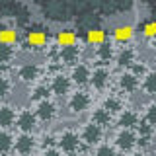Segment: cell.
I'll list each match as a JSON object with an SVG mask.
<instances>
[{
  "instance_id": "cell-1",
  "label": "cell",
  "mask_w": 156,
  "mask_h": 156,
  "mask_svg": "<svg viewBox=\"0 0 156 156\" xmlns=\"http://www.w3.org/2000/svg\"><path fill=\"white\" fill-rule=\"evenodd\" d=\"M90 107V96H88V92H74V94L70 96V100H68V109L74 111V113H82L84 109Z\"/></svg>"
},
{
  "instance_id": "cell-2",
  "label": "cell",
  "mask_w": 156,
  "mask_h": 156,
  "mask_svg": "<svg viewBox=\"0 0 156 156\" xmlns=\"http://www.w3.org/2000/svg\"><path fill=\"white\" fill-rule=\"evenodd\" d=\"M78 135L74 133V131H65V133H61V136H58V146H61L62 150H68V152H74V150L78 148Z\"/></svg>"
},
{
  "instance_id": "cell-3",
  "label": "cell",
  "mask_w": 156,
  "mask_h": 156,
  "mask_svg": "<svg viewBox=\"0 0 156 156\" xmlns=\"http://www.w3.org/2000/svg\"><path fill=\"white\" fill-rule=\"evenodd\" d=\"M100 139H101V127L100 125H96V123L84 125V129H82V140L86 144H96Z\"/></svg>"
},
{
  "instance_id": "cell-4",
  "label": "cell",
  "mask_w": 156,
  "mask_h": 156,
  "mask_svg": "<svg viewBox=\"0 0 156 156\" xmlns=\"http://www.w3.org/2000/svg\"><path fill=\"white\" fill-rule=\"evenodd\" d=\"M51 90H53V94H57V96H65V94H68V90H70V80H68L65 74H57L51 82Z\"/></svg>"
},
{
  "instance_id": "cell-5",
  "label": "cell",
  "mask_w": 156,
  "mask_h": 156,
  "mask_svg": "<svg viewBox=\"0 0 156 156\" xmlns=\"http://www.w3.org/2000/svg\"><path fill=\"white\" fill-rule=\"evenodd\" d=\"M90 78H92V70L86 65L78 62V65L72 66V80H74L76 84H84V82H88Z\"/></svg>"
},
{
  "instance_id": "cell-6",
  "label": "cell",
  "mask_w": 156,
  "mask_h": 156,
  "mask_svg": "<svg viewBox=\"0 0 156 156\" xmlns=\"http://www.w3.org/2000/svg\"><path fill=\"white\" fill-rule=\"evenodd\" d=\"M37 74H39V66L35 65V62H26V65H22V66H20V70H18L20 80H23V82L35 80Z\"/></svg>"
},
{
  "instance_id": "cell-7",
  "label": "cell",
  "mask_w": 156,
  "mask_h": 156,
  "mask_svg": "<svg viewBox=\"0 0 156 156\" xmlns=\"http://www.w3.org/2000/svg\"><path fill=\"white\" fill-rule=\"evenodd\" d=\"M119 86H121V90H125V92H135L136 88H139V78H136V74H133V72H125V74L119 76Z\"/></svg>"
},
{
  "instance_id": "cell-8",
  "label": "cell",
  "mask_w": 156,
  "mask_h": 156,
  "mask_svg": "<svg viewBox=\"0 0 156 156\" xmlns=\"http://www.w3.org/2000/svg\"><path fill=\"white\" fill-rule=\"evenodd\" d=\"M35 115L39 117V119H43V121H49L53 115H55V105H53L49 100L39 101V104H37V109H35Z\"/></svg>"
},
{
  "instance_id": "cell-9",
  "label": "cell",
  "mask_w": 156,
  "mask_h": 156,
  "mask_svg": "<svg viewBox=\"0 0 156 156\" xmlns=\"http://www.w3.org/2000/svg\"><path fill=\"white\" fill-rule=\"evenodd\" d=\"M90 80H92V84H94L96 88H104L107 84V80H109V70L104 68V66H98V68H94Z\"/></svg>"
},
{
  "instance_id": "cell-10",
  "label": "cell",
  "mask_w": 156,
  "mask_h": 156,
  "mask_svg": "<svg viewBox=\"0 0 156 156\" xmlns=\"http://www.w3.org/2000/svg\"><path fill=\"white\" fill-rule=\"evenodd\" d=\"M115 144L119 146L121 150H129L131 146L135 144V135L131 133L129 129H123L119 135H117V139H115Z\"/></svg>"
},
{
  "instance_id": "cell-11",
  "label": "cell",
  "mask_w": 156,
  "mask_h": 156,
  "mask_svg": "<svg viewBox=\"0 0 156 156\" xmlns=\"http://www.w3.org/2000/svg\"><path fill=\"white\" fill-rule=\"evenodd\" d=\"M31 148H33V139H31L29 135L23 133V135H20L18 139H16V150H18L22 156L29 154V152H31Z\"/></svg>"
},
{
  "instance_id": "cell-12",
  "label": "cell",
  "mask_w": 156,
  "mask_h": 156,
  "mask_svg": "<svg viewBox=\"0 0 156 156\" xmlns=\"http://www.w3.org/2000/svg\"><path fill=\"white\" fill-rule=\"evenodd\" d=\"M18 127L26 133V131H31L33 127H35V115L31 113V111H22L18 117Z\"/></svg>"
},
{
  "instance_id": "cell-13",
  "label": "cell",
  "mask_w": 156,
  "mask_h": 156,
  "mask_svg": "<svg viewBox=\"0 0 156 156\" xmlns=\"http://www.w3.org/2000/svg\"><path fill=\"white\" fill-rule=\"evenodd\" d=\"M135 62V51L131 47H125L117 53V65L119 66H131Z\"/></svg>"
},
{
  "instance_id": "cell-14",
  "label": "cell",
  "mask_w": 156,
  "mask_h": 156,
  "mask_svg": "<svg viewBox=\"0 0 156 156\" xmlns=\"http://www.w3.org/2000/svg\"><path fill=\"white\" fill-rule=\"evenodd\" d=\"M16 121V111L10 105H2L0 107V127H10Z\"/></svg>"
},
{
  "instance_id": "cell-15",
  "label": "cell",
  "mask_w": 156,
  "mask_h": 156,
  "mask_svg": "<svg viewBox=\"0 0 156 156\" xmlns=\"http://www.w3.org/2000/svg\"><path fill=\"white\" fill-rule=\"evenodd\" d=\"M57 41H58V45H61V49H62V47H74V43H76V33L70 31V29L58 31Z\"/></svg>"
},
{
  "instance_id": "cell-16",
  "label": "cell",
  "mask_w": 156,
  "mask_h": 156,
  "mask_svg": "<svg viewBox=\"0 0 156 156\" xmlns=\"http://www.w3.org/2000/svg\"><path fill=\"white\" fill-rule=\"evenodd\" d=\"M27 41L31 47H43L47 43V33L45 31H39V29H35V31H29L27 33Z\"/></svg>"
},
{
  "instance_id": "cell-17",
  "label": "cell",
  "mask_w": 156,
  "mask_h": 156,
  "mask_svg": "<svg viewBox=\"0 0 156 156\" xmlns=\"http://www.w3.org/2000/svg\"><path fill=\"white\" fill-rule=\"evenodd\" d=\"M136 121H139V117H136V113H135V111H131V109H125V111H121V115H119V125H121V127L129 129V127L136 125Z\"/></svg>"
},
{
  "instance_id": "cell-18",
  "label": "cell",
  "mask_w": 156,
  "mask_h": 156,
  "mask_svg": "<svg viewBox=\"0 0 156 156\" xmlns=\"http://www.w3.org/2000/svg\"><path fill=\"white\" fill-rule=\"evenodd\" d=\"M92 123H96V125H100V127L107 125V123H109V111L104 109V107L96 109L94 113H92Z\"/></svg>"
},
{
  "instance_id": "cell-19",
  "label": "cell",
  "mask_w": 156,
  "mask_h": 156,
  "mask_svg": "<svg viewBox=\"0 0 156 156\" xmlns=\"http://www.w3.org/2000/svg\"><path fill=\"white\" fill-rule=\"evenodd\" d=\"M86 41L88 43H94V45H104L105 31H104V29H90L88 35H86Z\"/></svg>"
},
{
  "instance_id": "cell-20",
  "label": "cell",
  "mask_w": 156,
  "mask_h": 156,
  "mask_svg": "<svg viewBox=\"0 0 156 156\" xmlns=\"http://www.w3.org/2000/svg\"><path fill=\"white\" fill-rule=\"evenodd\" d=\"M61 58L65 62H76L78 61V47H62L61 49Z\"/></svg>"
},
{
  "instance_id": "cell-21",
  "label": "cell",
  "mask_w": 156,
  "mask_h": 156,
  "mask_svg": "<svg viewBox=\"0 0 156 156\" xmlns=\"http://www.w3.org/2000/svg\"><path fill=\"white\" fill-rule=\"evenodd\" d=\"M113 35H115L117 41H129V39L133 37V27L131 26H121V27H117L113 31Z\"/></svg>"
},
{
  "instance_id": "cell-22",
  "label": "cell",
  "mask_w": 156,
  "mask_h": 156,
  "mask_svg": "<svg viewBox=\"0 0 156 156\" xmlns=\"http://www.w3.org/2000/svg\"><path fill=\"white\" fill-rule=\"evenodd\" d=\"M16 39H18L16 29H2V31H0V43H2V45H12Z\"/></svg>"
},
{
  "instance_id": "cell-23",
  "label": "cell",
  "mask_w": 156,
  "mask_h": 156,
  "mask_svg": "<svg viewBox=\"0 0 156 156\" xmlns=\"http://www.w3.org/2000/svg\"><path fill=\"white\" fill-rule=\"evenodd\" d=\"M143 88L144 92H148V94H156V72H148L143 82Z\"/></svg>"
},
{
  "instance_id": "cell-24",
  "label": "cell",
  "mask_w": 156,
  "mask_h": 156,
  "mask_svg": "<svg viewBox=\"0 0 156 156\" xmlns=\"http://www.w3.org/2000/svg\"><path fill=\"white\" fill-rule=\"evenodd\" d=\"M14 57V49L10 45H2L0 43V62H10Z\"/></svg>"
},
{
  "instance_id": "cell-25",
  "label": "cell",
  "mask_w": 156,
  "mask_h": 156,
  "mask_svg": "<svg viewBox=\"0 0 156 156\" xmlns=\"http://www.w3.org/2000/svg\"><path fill=\"white\" fill-rule=\"evenodd\" d=\"M113 57V49H111V45H101L100 49H98V58L100 61H109V58Z\"/></svg>"
},
{
  "instance_id": "cell-26",
  "label": "cell",
  "mask_w": 156,
  "mask_h": 156,
  "mask_svg": "<svg viewBox=\"0 0 156 156\" xmlns=\"http://www.w3.org/2000/svg\"><path fill=\"white\" fill-rule=\"evenodd\" d=\"M12 148V136L8 133H0V152H6V150Z\"/></svg>"
},
{
  "instance_id": "cell-27",
  "label": "cell",
  "mask_w": 156,
  "mask_h": 156,
  "mask_svg": "<svg viewBox=\"0 0 156 156\" xmlns=\"http://www.w3.org/2000/svg\"><path fill=\"white\" fill-rule=\"evenodd\" d=\"M104 109H107V111H119L121 109V101L117 100V98H107Z\"/></svg>"
},
{
  "instance_id": "cell-28",
  "label": "cell",
  "mask_w": 156,
  "mask_h": 156,
  "mask_svg": "<svg viewBox=\"0 0 156 156\" xmlns=\"http://www.w3.org/2000/svg\"><path fill=\"white\" fill-rule=\"evenodd\" d=\"M29 96H31L33 100H39V101H43V98L47 96V88H45V86H35V88L31 90V94H29Z\"/></svg>"
},
{
  "instance_id": "cell-29",
  "label": "cell",
  "mask_w": 156,
  "mask_h": 156,
  "mask_svg": "<svg viewBox=\"0 0 156 156\" xmlns=\"http://www.w3.org/2000/svg\"><path fill=\"white\" fill-rule=\"evenodd\" d=\"M146 123L156 125V104H150L146 107Z\"/></svg>"
},
{
  "instance_id": "cell-30",
  "label": "cell",
  "mask_w": 156,
  "mask_h": 156,
  "mask_svg": "<svg viewBox=\"0 0 156 156\" xmlns=\"http://www.w3.org/2000/svg\"><path fill=\"white\" fill-rule=\"evenodd\" d=\"M96 156H115V152L109 144H100L96 150Z\"/></svg>"
},
{
  "instance_id": "cell-31",
  "label": "cell",
  "mask_w": 156,
  "mask_h": 156,
  "mask_svg": "<svg viewBox=\"0 0 156 156\" xmlns=\"http://www.w3.org/2000/svg\"><path fill=\"white\" fill-rule=\"evenodd\" d=\"M8 92H10V80L6 76H0V98L8 96Z\"/></svg>"
},
{
  "instance_id": "cell-32",
  "label": "cell",
  "mask_w": 156,
  "mask_h": 156,
  "mask_svg": "<svg viewBox=\"0 0 156 156\" xmlns=\"http://www.w3.org/2000/svg\"><path fill=\"white\" fill-rule=\"evenodd\" d=\"M144 35L146 37H154L156 35V22H150L144 26Z\"/></svg>"
},
{
  "instance_id": "cell-33",
  "label": "cell",
  "mask_w": 156,
  "mask_h": 156,
  "mask_svg": "<svg viewBox=\"0 0 156 156\" xmlns=\"http://www.w3.org/2000/svg\"><path fill=\"white\" fill-rule=\"evenodd\" d=\"M139 129H140V133H143V135H148L150 133V123H146V121H144V123H140Z\"/></svg>"
},
{
  "instance_id": "cell-34",
  "label": "cell",
  "mask_w": 156,
  "mask_h": 156,
  "mask_svg": "<svg viewBox=\"0 0 156 156\" xmlns=\"http://www.w3.org/2000/svg\"><path fill=\"white\" fill-rule=\"evenodd\" d=\"M45 156H61V154H58V150H55V148H49V150H45Z\"/></svg>"
},
{
  "instance_id": "cell-35",
  "label": "cell",
  "mask_w": 156,
  "mask_h": 156,
  "mask_svg": "<svg viewBox=\"0 0 156 156\" xmlns=\"http://www.w3.org/2000/svg\"><path fill=\"white\" fill-rule=\"evenodd\" d=\"M133 156H146V154H144V152H135Z\"/></svg>"
},
{
  "instance_id": "cell-36",
  "label": "cell",
  "mask_w": 156,
  "mask_h": 156,
  "mask_svg": "<svg viewBox=\"0 0 156 156\" xmlns=\"http://www.w3.org/2000/svg\"><path fill=\"white\" fill-rule=\"evenodd\" d=\"M68 156H78V154H74V152H72V154H68Z\"/></svg>"
},
{
  "instance_id": "cell-37",
  "label": "cell",
  "mask_w": 156,
  "mask_h": 156,
  "mask_svg": "<svg viewBox=\"0 0 156 156\" xmlns=\"http://www.w3.org/2000/svg\"><path fill=\"white\" fill-rule=\"evenodd\" d=\"M154 135H156V133H154Z\"/></svg>"
}]
</instances>
